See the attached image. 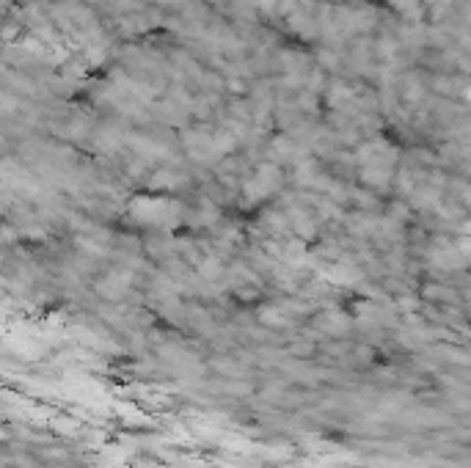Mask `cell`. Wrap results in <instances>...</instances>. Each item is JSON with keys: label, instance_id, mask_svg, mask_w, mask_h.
Listing matches in <instances>:
<instances>
[{"label": "cell", "instance_id": "cell-3", "mask_svg": "<svg viewBox=\"0 0 471 468\" xmlns=\"http://www.w3.org/2000/svg\"><path fill=\"white\" fill-rule=\"evenodd\" d=\"M460 254H463L466 262H471V234H466V237L460 240Z\"/></svg>", "mask_w": 471, "mask_h": 468}, {"label": "cell", "instance_id": "cell-2", "mask_svg": "<svg viewBox=\"0 0 471 468\" xmlns=\"http://www.w3.org/2000/svg\"><path fill=\"white\" fill-rule=\"evenodd\" d=\"M281 182V171L276 168V166H262L257 176L245 185V190H248V199L251 202H257V199H262L267 193H273V187Z\"/></svg>", "mask_w": 471, "mask_h": 468}, {"label": "cell", "instance_id": "cell-1", "mask_svg": "<svg viewBox=\"0 0 471 468\" xmlns=\"http://www.w3.org/2000/svg\"><path fill=\"white\" fill-rule=\"evenodd\" d=\"M130 215L144 226H166L179 215V207L166 199H138L130 204Z\"/></svg>", "mask_w": 471, "mask_h": 468}]
</instances>
